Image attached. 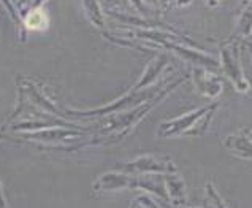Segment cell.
Wrapping results in <instances>:
<instances>
[{
	"label": "cell",
	"mask_w": 252,
	"mask_h": 208,
	"mask_svg": "<svg viewBox=\"0 0 252 208\" xmlns=\"http://www.w3.org/2000/svg\"><path fill=\"white\" fill-rule=\"evenodd\" d=\"M24 24L29 31H45L49 26V18L43 8H35L26 16Z\"/></svg>",
	"instance_id": "obj_1"
}]
</instances>
